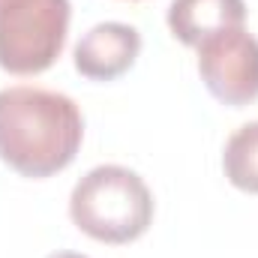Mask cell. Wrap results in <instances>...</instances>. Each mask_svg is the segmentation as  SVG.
<instances>
[{"mask_svg": "<svg viewBox=\"0 0 258 258\" xmlns=\"http://www.w3.org/2000/svg\"><path fill=\"white\" fill-rule=\"evenodd\" d=\"M153 192L126 165H96L69 192L72 225L96 243L123 246L153 225Z\"/></svg>", "mask_w": 258, "mask_h": 258, "instance_id": "cell-2", "label": "cell"}, {"mask_svg": "<svg viewBox=\"0 0 258 258\" xmlns=\"http://www.w3.org/2000/svg\"><path fill=\"white\" fill-rule=\"evenodd\" d=\"M84 117L66 93L15 84L0 90V159L21 177L45 180L72 165Z\"/></svg>", "mask_w": 258, "mask_h": 258, "instance_id": "cell-1", "label": "cell"}, {"mask_svg": "<svg viewBox=\"0 0 258 258\" xmlns=\"http://www.w3.org/2000/svg\"><path fill=\"white\" fill-rule=\"evenodd\" d=\"M141 54V33L123 21L93 24L72 48L75 69L90 81H114L129 72Z\"/></svg>", "mask_w": 258, "mask_h": 258, "instance_id": "cell-5", "label": "cell"}, {"mask_svg": "<svg viewBox=\"0 0 258 258\" xmlns=\"http://www.w3.org/2000/svg\"><path fill=\"white\" fill-rule=\"evenodd\" d=\"M222 171L234 189L258 195V120L231 132L222 150Z\"/></svg>", "mask_w": 258, "mask_h": 258, "instance_id": "cell-7", "label": "cell"}, {"mask_svg": "<svg viewBox=\"0 0 258 258\" xmlns=\"http://www.w3.org/2000/svg\"><path fill=\"white\" fill-rule=\"evenodd\" d=\"M69 0H0V69L39 75L60 57L69 33Z\"/></svg>", "mask_w": 258, "mask_h": 258, "instance_id": "cell-3", "label": "cell"}, {"mask_svg": "<svg viewBox=\"0 0 258 258\" xmlns=\"http://www.w3.org/2000/svg\"><path fill=\"white\" fill-rule=\"evenodd\" d=\"M243 24H246L243 0H171L168 6V30L177 42L189 48H198L201 42Z\"/></svg>", "mask_w": 258, "mask_h": 258, "instance_id": "cell-6", "label": "cell"}, {"mask_svg": "<svg viewBox=\"0 0 258 258\" xmlns=\"http://www.w3.org/2000/svg\"><path fill=\"white\" fill-rule=\"evenodd\" d=\"M198 75L213 99L243 108L258 99V36L246 27L225 30L198 48Z\"/></svg>", "mask_w": 258, "mask_h": 258, "instance_id": "cell-4", "label": "cell"}, {"mask_svg": "<svg viewBox=\"0 0 258 258\" xmlns=\"http://www.w3.org/2000/svg\"><path fill=\"white\" fill-rule=\"evenodd\" d=\"M48 258H87V255H81V252H66V249H60V252H51Z\"/></svg>", "mask_w": 258, "mask_h": 258, "instance_id": "cell-8", "label": "cell"}]
</instances>
